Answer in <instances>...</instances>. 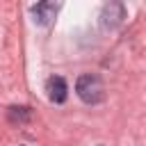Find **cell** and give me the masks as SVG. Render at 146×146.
I'll use <instances>...</instances> for the list:
<instances>
[{"label": "cell", "instance_id": "cell-1", "mask_svg": "<svg viewBox=\"0 0 146 146\" xmlns=\"http://www.w3.org/2000/svg\"><path fill=\"white\" fill-rule=\"evenodd\" d=\"M75 94L80 96L82 103L87 105H98L103 98H105V84L100 80V75L96 73H84L78 78L75 82Z\"/></svg>", "mask_w": 146, "mask_h": 146}, {"label": "cell", "instance_id": "cell-2", "mask_svg": "<svg viewBox=\"0 0 146 146\" xmlns=\"http://www.w3.org/2000/svg\"><path fill=\"white\" fill-rule=\"evenodd\" d=\"M125 18V7L121 2H107L100 9V25L105 30H114L116 25H121Z\"/></svg>", "mask_w": 146, "mask_h": 146}, {"label": "cell", "instance_id": "cell-3", "mask_svg": "<svg viewBox=\"0 0 146 146\" xmlns=\"http://www.w3.org/2000/svg\"><path fill=\"white\" fill-rule=\"evenodd\" d=\"M59 11V2H36L32 5V16H34V23L39 25H50L55 21Z\"/></svg>", "mask_w": 146, "mask_h": 146}, {"label": "cell", "instance_id": "cell-4", "mask_svg": "<svg viewBox=\"0 0 146 146\" xmlns=\"http://www.w3.org/2000/svg\"><path fill=\"white\" fill-rule=\"evenodd\" d=\"M46 91H48V98H50V103H64L66 100V96H68V84H66V80L62 78V75H52V78H48L46 80Z\"/></svg>", "mask_w": 146, "mask_h": 146}, {"label": "cell", "instance_id": "cell-5", "mask_svg": "<svg viewBox=\"0 0 146 146\" xmlns=\"http://www.w3.org/2000/svg\"><path fill=\"white\" fill-rule=\"evenodd\" d=\"M30 114H32L30 107H25V105H11L7 110V121L11 125H25L30 121Z\"/></svg>", "mask_w": 146, "mask_h": 146}]
</instances>
